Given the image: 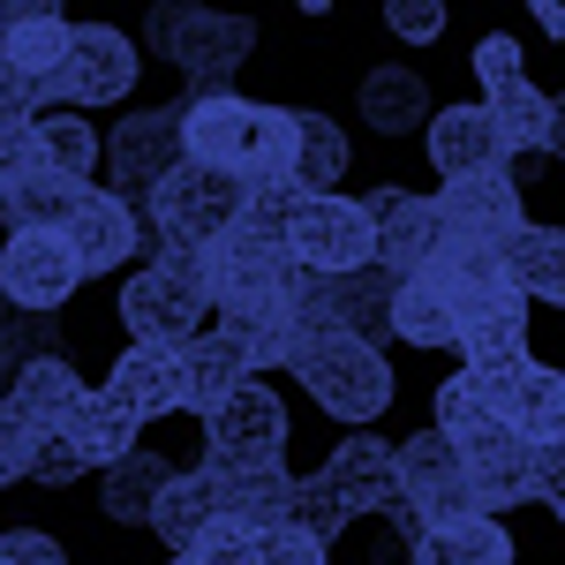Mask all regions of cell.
Segmentation results:
<instances>
[{"label": "cell", "mask_w": 565, "mask_h": 565, "mask_svg": "<svg viewBox=\"0 0 565 565\" xmlns=\"http://www.w3.org/2000/svg\"><path fill=\"white\" fill-rule=\"evenodd\" d=\"M143 45L181 68L196 90H226V76L257 53V23L226 15V8H151L143 15Z\"/></svg>", "instance_id": "obj_3"}, {"label": "cell", "mask_w": 565, "mask_h": 565, "mask_svg": "<svg viewBox=\"0 0 565 565\" xmlns=\"http://www.w3.org/2000/svg\"><path fill=\"white\" fill-rule=\"evenodd\" d=\"M295 279L302 264L287 257V242H264V234H242L226 226L212 249H204V295L218 309H271V302H295Z\"/></svg>", "instance_id": "obj_7"}, {"label": "cell", "mask_w": 565, "mask_h": 565, "mask_svg": "<svg viewBox=\"0 0 565 565\" xmlns=\"http://www.w3.org/2000/svg\"><path fill=\"white\" fill-rule=\"evenodd\" d=\"M430 430L452 437V445H476L482 430H498V385H482L468 370H452L430 399Z\"/></svg>", "instance_id": "obj_36"}, {"label": "cell", "mask_w": 565, "mask_h": 565, "mask_svg": "<svg viewBox=\"0 0 565 565\" xmlns=\"http://www.w3.org/2000/svg\"><path fill=\"white\" fill-rule=\"evenodd\" d=\"M143 76V53H136L129 31H114V23H76L68 31V53H61V68H53V106H68V114H84V106H121Z\"/></svg>", "instance_id": "obj_10"}, {"label": "cell", "mask_w": 565, "mask_h": 565, "mask_svg": "<svg viewBox=\"0 0 565 565\" xmlns=\"http://www.w3.org/2000/svg\"><path fill=\"white\" fill-rule=\"evenodd\" d=\"M513 558H521L513 527L490 521V513H468V521L423 527V535H415V551H407V565H513Z\"/></svg>", "instance_id": "obj_27"}, {"label": "cell", "mask_w": 565, "mask_h": 565, "mask_svg": "<svg viewBox=\"0 0 565 565\" xmlns=\"http://www.w3.org/2000/svg\"><path fill=\"white\" fill-rule=\"evenodd\" d=\"M482 114H490V129L505 136V151L521 159V151H551V98L527 84H505V90H490L482 98Z\"/></svg>", "instance_id": "obj_37"}, {"label": "cell", "mask_w": 565, "mask_h": 565, "mask_svg": "<svg viewBox=\"0 0 565 565\" xmlns=\"http://www.w3.org/2000/svg\"><path fill=\"white\" fill-rule=\"evenodd\" d=\"M39 437H45V430L31 423V415H23V407H8V399H0V490L31 476V452H39Z\"/></svg>", "instance_id": "obj_41"}, {"label": "cell", "mask_w": 565, "mask_h": 565, "mask_svg": "<svg viewBox=\"0 0 565 565\" xmlns=\"http://www.w3.org/2000/svg\"><path fill=\"white\" fill-rule=\"evenodd\" d=\"M543 505L565 521V445H558V452H543Z\"/></svg>", "instance_id": "obj_49"}, {"label": "cell", "mask_w": 565, "mask_h": 565, "mask_svg": "<svg viewBox=\"0 0 565 565\" xmlns=\"http://www.w3.org/2000/svg\"><path fill=\"white\" fill-rule=\"evenodd\" d=\"M287 257L302 264L309 279H348L362 264H377V226L362 212V196H302L287 218Z\"/></svg>", "instance_id": "obj_8"}, {"label": "cell", "mask_w": 565, "mask_h": 565, "mask_svg": "<svg viewBox=\"0 0 565 565\" xmlns=\"http://www.w3.org/2000/svg\"><path fill=\"white\" fill-rule=\"evenodd\" d=\"M167 482H174V460H167V452H151V445H136L129 460L98 468V513H106L114 527H143Z\"/></svg>", "instance_id": "obj_28"}, {"label": "cell", "mask_w": 565, "mask_h": 565, "mask_svg": "<svg viewBox=\"0 0 565 565\" xmlns=\"http://www.w3.org/2000/svg\"><path fill=\"white\" fill-rule=\"evenodd\" d=\"M460 460H468L476 513H490V521H505L513 505H535V498H543V452L521 445L505 423H498V430H482L476 445H460Z\"/></svg>", "instance_id": "obj_15"}, {"label": "cell", "mask_w": 565, "mask_h": 565, "mask_svg": "<svg viewBox=\"0 0 565 565\" xmlns=\"http://www.w3.org/2000/svg\"><path fill=\"white\" fill-rule=\"evenodd\" d=\"M212 482L218 513H234L249 527H279L295 513V490H302V476H287V468H212Z\"/></svg>", "instance_id": "obj_32"}, {"label": "cell", "mask_w": 565, "mask_h": 565, "mask_svg": "<svg viewBox=\"0 0 565 565\" xmlns=\"http://www.w3.org/2000/svg\"><path fill=\"white\" fill-rule=\"evenodd\" d=\"M257 535L264 527L234 521V513H218L196 543H189V565H257Z\"/></svg>", "instance_id": "obj_40"}, {"label": "cell", "mask_w": 565, "mask_h": 565, "mask_svg": "<svg viewBox=\"0 0 565 565\" xmlns=\"http://www.w3.org/2000/svg\"><path fill=\"white\" fill-rule=\"evenodd\" d=\"M362 212H370V226H377V264H385L392 279H407V271H430L437 249L452 242L445 234V212H437V196H423V189H370L362 196Z\"/></svg>", "instance_id": "obj_14"}, {"label": "cell", "mask_w": 565, "mask_h": 565, "mask_svg": "<svg viewBox=\"0 0 565 565\" xmlns=\"http://www.w3.org/2000/svg\"><path fill=\"white\" fill-rule=\"evenodd\" d=\"M181 106L189 98H167V106H143L129 114L121 129L106 136V181H114V196L121 204H151V189L181 167Z\"/></svg>", "instance_id": "obj_12"}, {"label": "cell", "mask_w": 565, "mask_h": 565, "mask_svg": "<svg viewBox=\"0 0 565 565\" xmlns=\"http://www.w3.org/2000/svg\"><path fill=\"white\" fill-rule=\"evenodd\" d=\"M535 23H543V39L565 45V8H558V0H535Z\"/></svg>", "instance_id": "obj_50"}, {"label": "cell", "mask_w": 565, "mask_h": 565, "mask_svg": "<svg viewBox=\"0 0 565 565\" xmlns=\"http://www.w3.org/2000/svg\"><path fill=\"white\" fill-rule=\"evenodd\" d=\"M68 15L53 8V0H15L8 8V39H0V61L8 68H23L31 84H53V68H61V53H68ZM45 106H53V90H45Z\"/></svg>", "instance_id": "obj_23"}, {"label": "cell", "mask_w": 565, "mask_h": 565, "mask_svg": "<svg viewBox=\"0 0 565 565\" xmlns=\"http://www.w3.org/2000/svg\"><path fill=\"white\" fill-rule=\"evenodd\" d=\"M505 279H513L521 302L565 309V226H535L527 218L521 234L505 242Z\"/></svg>", "instance_id": "obj_30"}, {"label": "cell", "mask_w": 565, "mask_h": 565, "mask_svg": "<svg viewBox=\"0 0 565 565\" xmlns=\"http://www.w3.org/2000/svg\"><path fill=\"white\" fill-rule=\"evenodd\" d=\"M121 332L136 348H189L212 317V295H204V249L196 257H174L159 249L151 264H136L121 279Z\"/></svg>", "instance_id": "obj_2"}, {"label": "cell", "mask_w": 565, "mask_h": 565, "mask_svg": "<svg viewBox=\"0 0 565 565\" xmlns=\"http://www.w3.org/2000/svg\"><path fill=\"white\" fill-rule=\"evenodd\" d=\"M84 377H76V362L68 354H31L23 370H15V385H8V407H23L39 430H61L68 415H76V399H84Z\"/></svg>", "instance_id": "obj_31"}, {"label": "cell", "mask_w": 565, "mask_h": 565, "mask_svg": "<svg viewBox=\"0 0 565 565\" xmlns=\"http://www.w3.org/2000/svg\"><path fill=\"white\" fill-rule=\"evenodd\" d=\"M106 399L129 415L136 430L143 423H167V415H181V348H121L114 354V370H106Z\"/></svg>", "instance_id": "obj_19"}, {"label": "cell", "mask_w": 565, "mask_h": 565, "mask_svg": "<svg viewBox=\"0 0 565 565\" xmlns=\"http://www.w3.org/2000/svg\"><path fill=\"white\" fill-rule=\"evenodd\" d=\"M354 106H362V129H377V136H423L437 114L430 76L407 68V61H370L354 76Z\"/></svg>", "instance_id": "obj_21"}, {"label": "cell", "mask_w": 565, "mask_h": 565, "mask_svg": "<svg viewBox=\"0 0 565 565\" xmlns=\"http://www.w3.org/2000/svg\"><path fill=\"white\" fill-rule=\"evenodd\" d=\"M348 505H340V498H332V490H324V476H302V490H295V513H287V527H302V535H317V543H324V551H332V543H340V535H348Z\"/></svg>", "instance_id": "obj_39"}, {"label": "cell", "mask_w": 565, "mask_h": 565, "mask_svg": "<svg viewBox=\"0 0 565 565\" xmlns=\"http://www.w3.org/2000/svg\"><path fill=\"white\" fill-rule=\"evenodd\" d=\"M423 151H430V174L452 189V181H482V174H513V151L505 136L490 129L482 106H437L430 129H423Z\"/></svg>", "instance_id": "obj_16"}, {"label": "cell", "mask_w": 565, "mask_h": 565, "mask_svg": "<svg viewBox=\"0 0 565 565\" xmlns=\"http://www.w3.org/2000/svg\"><path fill=\"white\" fill-rule=\"evenodd\" d=\"M498 423L535 445V452H558L565 445V370L558 362H527L513 385H498Z\"/></svg>", "instance_id": "obj_22"}, {"label": "cell", "mask_w": 565, "mask_h": 565, "mask_svg": "<svg viewBox=\"0 0 565 565\" xmlns=\"http://www.w3.org/2000/svg\"><path fill=\"white\" fill-rule=\"evenodd\" d=\"M90 181H68V174H53V167H31V174H15L8 189H0V226L8 234H31V226H53L61 234V218L76 212V196H84Z\"/></svg>", "instance_id": "obj_33"}, {"label": "cell", "mask_w": 565, "mask_h": 565, "mask_svg": "<svg viewBox=\"0 0 565 565\" xmlns=\"http://www.w3.org/2000/svg\"><path fill=\"white\" fill-rule=\"evenodd\" d=\"M151 234H159V249H174V257H196V249H212L218 234L242 218V181L234 174H212V167H196V159H181L174 174L151 189Z\"/></svg>", "instance_id": "obj_5"}, {"label": "cell", "mask_w": 565, "mask_h": 565, "mask_svg": "<svg viewBox=\"0 0 565 565\" xmlns=\"http://www.w3.org/2000/svg\"><path fill=\"white\" fill-rule=\"evenodd\" d=\"M212 332H218L234 354H242V370H295V354H302L295 302H271V309H218Z\"/></svg>", "instance_id": "obj_25"}, {"label": "cell", "mask_w": 565, "mask_h": 565, "mask_svg": "<svg viewBox=\"0 0 565 565\" xmlns=\"http://www.w3.org/2000/svg\"><path fill=\"white\" fill-rule=\"evenodd\" d=\"M31 136H39V159L68 181H90L98 159H106V136L90 129L84 114H68V106H45L39 121H31Z\"/></svg>", "instance_id": "obj_35"}, {"label": "cell", "mask_w": 565, "mask_h": 565, "mask_svg": "<svg viewBox=\"0 0 565 565\" xmlns=\"http://www.w3.org/2000/svg\"><path fill=\"white\" fill-rule=\"evenodd\" d=\"M76 476H90V460L76 452V437H68V430H45L39 452H31V482H39V490H68Z\"/></svg>", "instance_id": "obj_42"}, {"label": "cell", "mask_w": 565, "mask_h": 565, "mask_svg": "<svg viewBox=\"0 0 565 565\" xmlns=\"http://www.w3.org/2000/svg\"><path fill=\"white\" fill-rule=\"evenodd\" d=\"M61 242L76 249L84 279H106V271H121V264L143 257V218H136L114 189H84L76 212L61 218Z\"/></svg>", "instance_id": "obj_17"}, {"label": "cell", "mask_w": 565, "mask_h": 565, "mask_svg": "<svg viewBox=\"0 0 565 565\" xmlns=\"http://www.w3.org/2000/svg\"><path fill=\"white\" fill-rule=\"evenodd\" d=\"M385 31H392V39H407V45H437V39H445V8H437V0H392Z\"/></svg>", "instance_id": "obj_45"}, {"label": "cell", "mask_w": 565, "mask_h": 565, "mask_svg": "<svg viewBox=\"0 0 565 565\" xmlns=\"http://www.w3.org/2000/svg\"><path fill=\"white\" fill-rule=\"evenodd\" d=\"M295 377H302V392L332 415V423H354V430H370L377 415L392 407V362L377 348H362V340H348V332H324V340H302V354H295Z\"/></svg>", "instance_id": "obj_4"}, {"label": "cell", "mask_w": 565, "mask_h": 565, "mask_svg": "<svg viewBox=\"0 0 565 565\" xmlns=\"http://www.w3.org/2000/svg\"><path fill=\"white\" fill-rule=\"evenodd\" d=\"M39 114H45V90L31 84L23 68L0 61V129H8V121H39Z\"/></svg>", "instance_id": "obj_47"}, {"label": "cell", "mask_w": 565, "mask_h": 565, "mask_svg": "<svg viewBox=\"0 0 565 565\" xmlns=\"http://www.w3.org/2000/svg\"><path fill=\"white\" fill-rule=\"evenodd\" d=\"M242 385H249V370H242V354L226 348L218 332H196V340L181 348V407H189L196 423L212 415L226 392H242Z\"/></svg>", "instance_id": "obj_34"}, {"label": "cell", "mask_w": 565, "mask_h": 565, "mask_svg": "<svg viewBox=\"0 0 565 565\" xmlns=\"http://www.w3.org/2000/svg\"><path fill=\"white\" fill-rule=\"evenodd\" d=\"M392 279L385 264H362L348 279H295V324H302V340H324V332H348L362 348L385 354L392 340Z\"/></svg>", "instance_id": "obj_6"}, {"label": "cell", "mask_w": 565, "mask_h": 565, "mask_svg": "<svg viewBox=\"0 0 565 565\" xmlns=\"http://www.w3.org/2000/svg\"><path fill=\"white\" fill-rule=\"evenodd\" d=\"M257 565H332V551L317 543V535H302V527H264L257 535Z\"/></svg>", "instance_id": "obj_44"}, {"label": "cell", "mask_w": 565, "mask_h": 565, "mask_svg": "<svg viewBox=\"0 0 565 565\" xmlns=\"http://www.w3.org/2000/svg\"><path fill=\"white\" fill-rule=\"evenodd\" d=\"M392 340L407 348H460V302L437 271H407L392 287Z\"/></svg>", "instance_id": "obj_26"}, {"label": "cell", "mask_w": 565, "mask_h": 565, "mask_svg": "<svg viewBox=\"0 0 565 565\" xmlns=\"http://www.w3.org/2000/svg\"><path fill=\"white\" fill-rule=\"evenodd\" d=\"M218 521V482H212V468H174V482L159 490V505H151V535L174 551V558H189V543L204 535V527Z\"/></svg>", "instance_id": "obj_29"}, {"label": "cell", "mask_w": 565, "mask_h": 565, "mask_svg": "<svg viewBox=\"0 0 565 565\" xmlns=\"http://www.w3.org/2000/svg\"><path fill=\"white\" fill-rule=\"evenodd\" d=\"M61 430L76 437V452H84L90 468H114V460H129V452H136V423L106 399V392H84L76 415H68Z\"/></svg>", "instance_id": "obj_38"}, {"label": "cell", "mask_w": 565, "mask_h": 565, "mask_svg": "<svg viewBox=\"0 0 565 565\" xmlns=\"http://www.w3.org/2000/svg\"><path fill=\"white\" fill-rule=\"evenodd\" d=\"M31 167H39V136H31V121H8L0 129V189L15 174H31Z\"/></svg>", "instance_id": "obj_48"}, {"label": "cell", "mask_w": 565, "mask_h": 565, "mask_svg": "<svg viewBox=\"0 0 565 565\" xmlns=\"http://www.w3.org/2000/svg\"><path fill=\"white\" fill-rule=\"evenodd\" d=\"M0 39H8V8H0Z\"/></svg>", "instance_id": "obj_52"}, {"label": "cell", "mask_w": 565, "mask_h": 565, "mask_svg": "<svg viewBox=\"0 0 565 565\" xmlns=\"http://www.w3.org/2000/svg\"><path fill=\"white\" fill-rule=\"evenodd\" d=\"M551 159H565V98H551Z\"/></svg>", "instance_id": "obj_51"}, {"label": "cell", "mask_w": 565, "mask_h": 565, "mask_svg": "<svg viewBox=\"0 0 565 565\" xmlns=\"http://www.w3.org/2000/svg\"><path fill=\"white\" fill-rule=\"evenodd\" d=\"M287 151H295V114L271 98H242V90H189L181 106V159L249 181H287Z\"/></svg>", "instance_id": "obj_1"}, {"label": "cell", "mask_w": 565, "mask_h": 565, "mask_svg": "<svg viewBox=\"0 0 565 565\" xmlns=\"http://www.w3.org/2000/svg\"><path fill=\"white\" fill-rule=\"evenodd\" d=\"M0 565H68V551L45 527H0Z\"/></svg>", "instance_id": "obj_46"}, {"label": "cell", "mask_w": 565, "mask_h": 565, "mask_svg": "<svg viewBox=\"0 0 565 565\" xmlns=\"http://www.w3.org/2000/svg\"><path fill=\"white\" fill-rule=\"evenodd\" d=\"M468 68H476L482 98H490V90H505V84H521V39H513V31H490V39H476Z\"/></svg>", "instance_id": "obj_43"}, {"label": "cell", "mask_w": 565, "mask_h": 565, "mask_svg": "<svg viewBox=\"0 0 565 565\" xmlns=\"http://www.w3.org/2000/svg\"><path fill=\"white\" fill-rule=\"evenodd\" d=\"M392 452H399V505H407L423 527H445V521H468V513H476L468 460H460L452 437L415 430L407 445H392Z\"/></svg>", "instance_id": "obj_13"}, {"label": "cell", "mask_w": 565, "mask_h": 565, "mask_svg": "<svg viewBox=\"0 0 565 565\" xmlns=\"http://www.w3.org/2000/svg\"><path fill=\"white\" fill-rule=\"evenodd\" d=\"M295 114V151H287V181L302 189V196H332L340 174L354 167V143L348 129L324 114V106H287Z\"/></svg>", "instance_id": "obj_24"}, {"label": "cell", "mask_w": 565, "mask_h": 565, "mask_svg": "<svg viewBox=\"0 0 565 565\" xmlns=\"http://www.w3.org/2000/svg\"><path fill=\"white\" fill-rule=\"evenodd\" d=\"M167 565H189V558H167Z\"/></svg>", "instance_id": "obj_53"}, {"label": "cell", "mask_w": 565, "mask_h": 565, "mask_svg": "<svg viewBox=\"0 0 565 565\" xmlns=\"http://www.w3.org/2000/svg\"><path fill=\"white\" fill-rule=\"evenodd\" d=\"M204 468H287V399L264 377L204 415Z\"/></svg>", "instance_id": "obj_9"}, {"label": "cell", "mask_w": 565, "mask_h": 565, "mask_svg": "<svg viewBox=\"0 0 565 565\" xmlns=\"http://www.w3.org/2000/svg\"><path fill=\"white\" fill-rule=\"evenodd\" d=\"M317 476H324V490H332L348 513H399V452H392L385 437L348 430Z\"/></svg>", "instance_id": "obj_18"}, {"label": "cell", "mask_w": 565, "mask_h": 565, "mask_svg": "<svg viewBox=\"0 0 565 565\" xmlns=\"http://www.w3.org/2000/svg\"><path fill=\"white\" fill-rule=\"evenodd\" d=\"M437 212H445V234L452 242H490V249H505L527 226V204H521V181L513 174L452 181V189H437Z\"/></svg>", "instance_id": "obj_20"}, {"label": "cell", "mask_w": 565, "mask_h": 565, "mask_svg": "<svg viewBox=\"0 0 565 565\" xmlns=\"http://www.w3.org/2000/svg\"><path fill=\"white\" fill-rule=\"evenodd\" d=\"M84 287V264L76 249L53 234V226H31V234H0V302L23 309V317H61Z\"/></svg>", "instance_id": "obj_11"}]
</instances>
